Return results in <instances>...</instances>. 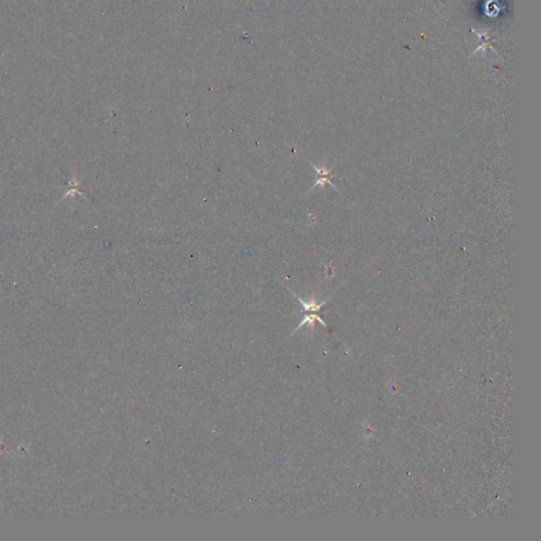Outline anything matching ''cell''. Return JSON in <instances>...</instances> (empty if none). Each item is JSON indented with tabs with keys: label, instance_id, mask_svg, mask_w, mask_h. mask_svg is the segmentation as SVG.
<instances>
[{
	"label": "cell",
	"instance_id": "6da1fadb",
	"mask_svg": "<svg viewBox=\"0 0 541 541\" xmlns=\"http://www.w3.org/2000/svg\"><path fill=\"white\" fill-rule=\"evenodd\" d=\"M291 293L296 297L297 300H298V301L301 303V305L303 306V311H302V312L305 314V316H304V318H303V321L299 324L298 327L296 328V330H295V331L298 330V329H299L300 327H302L304 324H310L311 327L313 328V327H314V323H315L316 321H318L321 324H323L324 326H326V324L323 322V320L320 317V315H318V312L321 311V309L323 307V305H324L327 301H323L322 303H317L316 300H315V298H314V296H313L312 298H311V300H310L309 302H306V301L302 300V299L300 298V297L297 296L294 292L291 291Z\"/></svg>",
	"mask_w": 541,
	"mask_h": 541
},
{
	"label": "cell",
	"instance_id": "7a4b0ae2",
	"mask_svg": "<svg viewBox=\"0 0 541 541\" xmlns=\"http://www.w3.org/2000/svg\"><path fill=\"white\" fill-rule=\"evenodd\" d=\"M312 167L316 171V175H317V178H316V182L314 183V185L311 187L310 190H312L313 188H315L316 186L318 185H322L323 187L326 185V184H330L331 186H333L335 189L336 186L332 183V178L335 177V175H333L331 173V169H328L326 166H322V167H317L315 166L313 163H311Z\"/></svg>",
	"mask_w": 541,
	"mask_h": 541
}]
</instances>
